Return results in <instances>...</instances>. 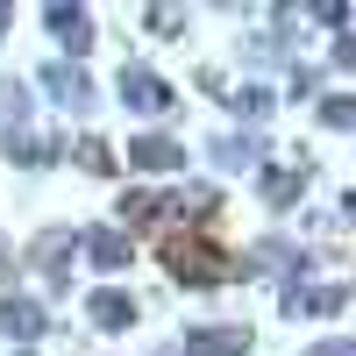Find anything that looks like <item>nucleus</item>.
<instances>
[{"label": "nucleus", "instance_id": "1", "mask_svg": "<svg viewBox=\"0 0 356 356\" xmlns=\"http://www.w3.org/2000/svg\"><path fill=\"white\" fill-rule=\"evenodd\" d=\"M114 93H122V107H129V114H150V122H164V114L178 107V86H171V79H157L150 65H122Z\"/></svg>", "mask_w": 356, "mask_h": 356}, {"label": "nucleus", "instance_id": "2", "mask_svg": "<svg viewBox=\"0 0 356 356\" xmlns=\"http://www.w3.org/2000/svg\"><path fill=\"white\" fill-rule=\"evenodd\" d=\"M72 257H79V228H43L36 243L22 250V264H29V271H43L50 292H72Z\"/></svg>", "mask_w": 356, "mask_h": 356}, {"label": "nucleus", "instance_id": "3", "mask_svg": "<svg viewBox=\"0 0 356 356\" xmlns=\"http://www.w3.org/2000/svg\"><path fill=\"white\" fill-rule=\"evenodd\" d=\"M164 264H171V285H193V292H207V285H228V278H243L228 257H214V250H186V243H164Z\"/></svg>", "mask_w": 356, "mask_h": 356}, {"label": "nucleus", "instance_id": "4", "mask_svg": "<svg viewBox=\"0 0 356 356\" xmlns=\"http://www.w3.org/2000/svg\"><path fill=\"white\" fill-rule=\"evenodd\" d=\"M86 321H93V335H129L143 321V300L129 285H93L86 292Z\"/></svg>", "mask_w": 356, "mask_h": 356}, {"label": "nucleus", "instance_id": "5", "mask_svg": "<svg viewBox=\"0 0 356 356\" xmlns=\"http://www.w3.org/2000/svg\"><path fill=\"white\" fill-rule=\"evenodd\" d=\"M257 335L235 328V321H207V328H186L178 335V356H250Z\"/></svg>", "mask_w": 356, "mask_h": 356}, {"label": "nucleus", "instance_id": "6", "mask_svg": "<svg viewBox=\"0 0 356 356\" xmlns=\"http://www.w3.org/2000/svg\"><path fill=\"white\" fill-rule=\"evenodd\" d=\"M43 29H50V43L65 50V65H86V57H93V15L86 8H43Z\"/></svg>", "mask_w": 356, "mask_h": 356}, {"label": "nucleus", "instance_id": "7", "mask_svg": "<svg viewBox=\"0 0 356 356\" xmlns=\"http://www.w3.org/2000/svg\"><path fill=\"white\" fill-rule=\"evenodd\" d=\"M79 257L93 264V271H129L136 264V235H122V228H79Z\"/></svg>", "mask_w": 356, "mask_h": 356}, {"label": "nucleus", "instance_id": "8", "mask_svg": "<svg viewBox=\"0 0 356 356\" xmlns=\"http://www.w3.org/2000/svg\"><path fill=\"white\" fill-rule=\"evenodd\" d=\"M36 86H43V93L65 107V114H86V107L100 100V93H93V79H86V65H65V57H57V65H43Z\"/></svg>", "mask_w": 356, "mask_h": 356}, {"label": "nucleus", "instance_id": "9", "mask_svg": "<svg viewBox=\"0 0 356 356\" xmlns=\"http://www.w3.org/2000/svg\"><path fill=\"white\" fill-rule=\"evenodd\" d=\"M129 171H143V178L186 171V143L178 136H129Z\"/></svg>", "mask_w": 356, "mask_h": 356}, {"label": "nucleus", "instance_id": "10", "mask_svg": "<svg viewBox=\"0 0 356 356\" xmlns=\"http://www.w3.org/2000/svg\"><path fill=\"white\" fill-rule=\"evenodd\" d=\"M43 328H50V321H43V307L29 300V292H8V300H0V342L29 349V342H36Z\"/></svg>", "mask_w": 356, "mask_h": 356}, {"label": "nucleus", "instance_id": "11", "mask_svg": "<svg viewBox=\"0 0 356 356\" xmlns=\"http://www.w3.org/2000/svg\"><path fill=\"white\" fill-rule=\"evenodd\" d=\"M278 307H285V314H321V321H328V314L349 307V285H307V278H292V285L278 292Z\"/></svg>", "mask_w": 356, "mask_h": 356}, {"label": "nucleus", "instance_id": "12", "mask_svg": "<svg viewBox=\"0 0 356 356\" xmlns=\"http://www.w3.org/2000/svg\"><path fill=\"white\" fill-rule=\"evenodd\" d=\"M0 157L8 164H22V171H43V164H57L65 150H57L50 136H29V129H0Z\"/></svg>", "mask_w": 356, "mask_h": 356}, {"label": "nucleus", "instance_id": "13", "mask_svg": "<svg viewBox=\"0 0 356 356\" xmlns=\"http://www.w3.org/2000/svg\"><path fill=\"white\" fill-rule=\"evenodd\" d=\"M221 214V193L214 186H178V193H164V221H193V228H207Z\"/></svg>", "mask_w": 356, "mask_h": 356}, {"label": "nucleus", "instance_id": "14", "mask_svg": "<svg viewBox=\"0 0 356 356\" xmlns=\"http://www.w3.org/2000/svg\"><path fill=\"white\" fill-rule=\"evenodd\" d=\"M257 193L271 200V207H292L307 193V164H257Z\"/></svg>", "mask_w": 356, "mask_h": 356}, {"label": "nucleus", "instance_id": "15", "mask_svg": "<svg viewBox=\"0 0 356 356\" xmlns=\"http://www.w3.org/2000/svg\"><path fill=\"white\" fill-rule=\"evenodd\" d=\"M207 157H214L221 171H257V164H264V136H257V129H243V136H214V150H207Z\"/></svg>", "mask_w": 356, "mask_h": 356}, {"label": "nucleus", "instance_id": "16", "mask_svg": "<svg viewBox=\"0 0 356 356\" xmlns=\"http://www.w3.org/2000/svg\"><path fill=\"white\" fill-rule=\"evenodd\" d=\"M221 107L235 114V122H250V129H257V122H271V107H278V93H271V86H257V79H243V86H235V93H228Z\"/></svg>", "mask_w": 356, "mask_h": 356}, {"label": "nucleus", "instance_id": "17", "mask_svg": "<svg viewBox=\"0 0 356 356\" xmlns=\"http://www.w3.org/2000/svg\"><path fill=\"white\" fill-rule=\"evenodd\" d=\"M114 214H122V235H129V228H143V221H164V193H157V186H129Z\"/></svg>", "mask_w": 356, "mask_h": 356}, {"label": "nucleus", "instance_id": "18", "mask_svg": "<svg viewBox=\"0 0 356 356\" xmlns=\"http://www.w3.org/2000/svg\"><path fill=\"white\" fill-rule=\"evenodd\" d=\"M72 157H79L86 178H114V171H122V157H114V143H107V136H79V143H72Z\"/></svg>", "mask_w": 356, "mask_h": 356}, {"label": "nucleus", "instance_id": "19", "mask_svg": "<svg viewBox=\"0 0 356 356\" xmlns=\"http://www.w3.org/2000/svg\"><path fill=\"white\" fill-rule=\"evenodd\" d=\"M29 79H0V129H29Z\"/></svg>", "mask_w": 356, "mask_h": 356}, {"label": "nucleus", "instance_id": "20", "mask_svg": "<svg viewBox=\"0 0 356 356\" xmlns=\"http://www.w3.org/2000/svg\"><path fill=\"white\" fill-rule=\"evenodd\" d=\"M314 114H321V129H356V100L342 93V86H335V93H321Z\"/></svg>", "mask_w": 356, "mask_h": 356}, {"label": "nucleus", "instance_id": "21", "mask_svg": "<svg viewBox=\"0 0 356 356\" xmlns=\"http://www.w3.org/2000/svg\"><path fill=\"white\" fill-rule=\"evenodd\" d=\"M143 29H150V36H178L186 15H178V8H150V15H143Z\"/></svg>", "mask_w": 356, "mask_h": 356}, {"label": "nucleus", "instance_id": "22", "mask_svg": "<svg viewBox=\"0 0 356 356\" xmlns=\"http://www.w3.org/2000/svg\"><path fill=\"white\" fill-rule=\"evenodd\" d=\"M314 93H321V72L300 65V72H292V100H314Z\"/></svg>", "mask_w": 356, "mask_h": 356}, {"label": "nucleus", "instance_id": "23", "mask_svg": "<svg viewBox=\"0 0 356 356\" xmlns=\"http://www.w3.org/2000/svg\"><path fill=\"white\" fill-rule=\"evenodd\" d=\"M314 22L321 29H349V8H342V0H335V8H314Z\"/></svg>", "mask_w": 356, "mask_h": 356}, {"label": "nucleus", "instance_id": "24", "mask_svg": "<svg viewBox=\"0 0 356 356\" xmlns=\"http://www.w3.org/2000/svg\"><path fill=\"white\" fill-rule=\"evenodd\" d=\"M307 356H356V349H349V342H342V335H335V342H314V349H307Z\"/></svg>", "mask_w": 356, "mask_h": 356}, {"label": "nucleus", "instance_id": "25", "mask_svg": "<svg viewBox=\"0 0 356 356\" xmlns=\"http://www.w3.org/2000/svg\"><path fill=\"white\" fill-rule=\"evenodd\" d=\"M8 29H15V15H8V8H0V36H8Z\"/></svg>", "mask_w": 356, "mask_h": 356}, {"label": "nucleus", "instance_id": "26", "mask_svg": "<svg viewBox=\"0 0 356 356\" xmlns=\"http://www.w3.org/2000/svg\"><path fill=\"white\" fill-rule=\"evenodd\" d=\"M0 264H8V235H0Z\"/></svg>", "mask_w": 356, "mask_h": 356}, {"label": "nucleus", "instance_id": "27", "mask_svg": "<svg viewBox=\"0 0 356 356\" xmlns=\"http://www.w3.org/2000/svg\"><path fill=\"white\" fill-rule=\"evenodd\" d=\"M15 356H29V349H15Z\"/></svg>", "mask_w": 356, "mask_h": 356}]
</instances>
